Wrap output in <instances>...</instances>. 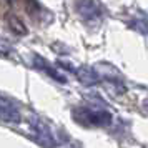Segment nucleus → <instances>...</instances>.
<instances>
[{
	"mask_svg": "<svg viewBox=\"0 0 148 148\" xmlns=\"http://www.w3.org/2000/svg\"><path fill=\"white\" fill-rule=\"evenodd\" d=\"M30 128H32L34 135L37 136V141L40 145H43V147H53L55 145L53 135H52L47 123H43L42 120L34 116V118H30Z\"/></svg>",
	"mask_w": 148,
	"mask_h": 148,
	"instance_id": "f03ea898",
	"label": "nucleus"
},
{
	"mask_svg": "<svg viewBox=\"0 0 148 148\" xmlns=\"http://www.w3.org/2000/svg\"><path fill=\"white\" fill-rule=\"evenodd\" d=\"M77 12L82 15V18L83 20H98L101 17V8L100 5L93 2V0H80L78 3H77Z\"/></svg>",
	"mask_w": 148,
	"mask_h": 148,
	"instance_id": "7ed1b4c3",
	"label": "nucleus"
},
{
	"mask_svg": "<svg viewBox=\"0 0 148 148\" xmlns=\"http://www.w3.org/2000/svg\"><path fill=\"white\" fill-rule=\"evenodd\" d=\"M34 63H35V67H38V70H43V72H45L47 75H50L53 80L60 82V83H67V78H65V77L58 72V70H55V68L52 67V65L45 60V58H42V57H35Z\"/></svg>",
	"mask_w": 148,
	"mask_h": 148,
	"instance_id": "423d86ee",
	"label": "nucleus"
},
{
	"mask_svg": "<svg viewBox=\"0 0 148 148\" xmlns=\"http://www.w3.org/2000/svg\"><path fill=\"white\" fill-rule=\"evenodd\" d=\"M0 55H7V53H5V52H3V50H0Z\"/></svg>",
	"mask_w": 148,
	"mask_h": 148,
	"instance_id": "6e6552de",
	"label": "nucleus"
},
{
	"mask_svg": "<svg viewBox=\"0 0 148 148\" xmlns=\"http://www.w3.org/2000/svg\"><path fill=\"white\" fill-rule=\"evenodd\" d=\"M5 22H7V25L10 27V30H12L14 34H17V35H27L28 34L27 25H25L15 14H10V12H8V14L5 15Z\"/></svg>",
	"mask_w": 148,
	"mask_h": 148,
	"instance_id": "0eeeda50",
	"label": "nucleus"
},
{
	"mask_svg": "<svg viewBox=\"0 0 148 148\" xmlns=\"http://www.w3.org/2000/svg\"><path fill=\"white\" fill-rule=\"evenodd\" d=\"M72 116L82 127H108L112 123V115L101 108H87L80 107L72 112Z\"/></svg>",
	"mask_w": 148,
	"mask_h": 148,
	"instance_id": "f257e3e1",
	"label": "nucleus"
},
{
	"mask_svg": "<svg viewBox=\"0 0 148 148\" xmlns=\"http://www.w3.org/2000/svg\"><path fill=\"white\" fill-rule=\"evenodd\" d=\"M0 120L7 121V123H14V125L20 123V120H22L20 112L8 100L2 98V97H0Z\"/></svg>",
	"mask_w": 148,
	"mask_h": 148,
	"instance_id": "20e7f679",
	"label": "nucleus"
},
{
	"mask_svg": "<svg viewBox=\"0 0 148 148\" xmlns=\"http://www.w3.org/2000/svg\"><path fill=\"white\" fill-rule=\"evenodd\" d=\"M75 72V77H77V80L83 83L85 87H92V85H97V83H100V75L97 73V70L90 67H78Z\"/></svg>",
	"mask_w": 148,
	"mask_h": 148,
	"instance_id": "39448f33",
	"label": "nucleus"
}]
</instances>
